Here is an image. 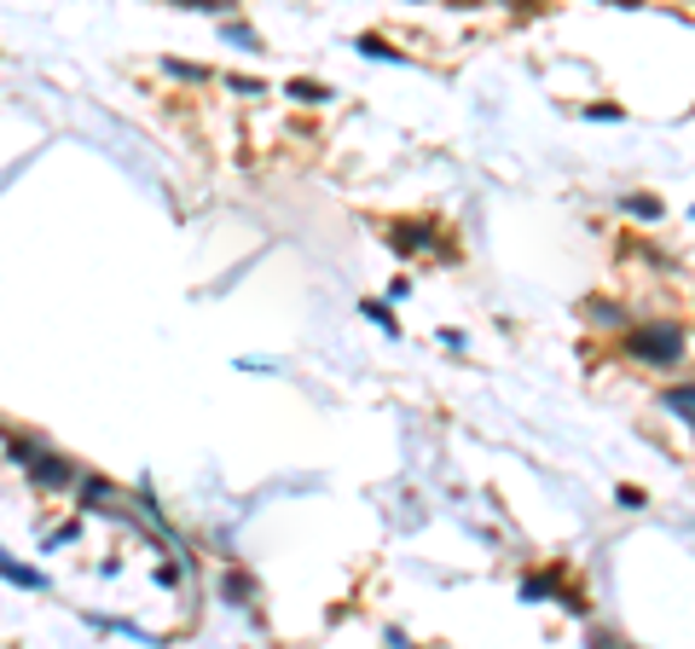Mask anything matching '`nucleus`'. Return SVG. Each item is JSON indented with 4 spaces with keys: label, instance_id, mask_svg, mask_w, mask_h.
Masks as SVG:
<instances>
[{
    "label": "nucleus",
    "instance_id": "f257e3e1",
    "mask_svg": "<svg viewBox=\"0 0 695 649\" xmlns=\"http://www.w3.org/2000/svg\"><path fill=\"white\" fill-rule=\"evenodd\" d=\"M626 354L638 365H656V372H672L684 360V331L672 319H649V324H631L626 331Z\"/></svg>",
    "mask_w": 695,
    "mask_h": 649
},
{
    "label": "nucleus",
    "instance_id": "f03ea898",
    "mask_svg": "<svg viewBox=\"0 0 695 649\" xmlns=\"http://www.w3.org/2000/svg\"><path fill=\"white\" fill-rule=\"evenodd\" d=\"M12 464H18V470H24L35 487H70V481H76V464L58 458V453H47V446H35V441H12Z\"/></svg>",
    "mask_w": 695,
    "mask_h": 649
},
{
    "label": "nucleus",
    "instance_id": "7ed1b4c3",
    "mask_svg": "<svg viewBox=\"0 0 695 649\" xmlns=\"http://www.w3.org/2000/svg\"><path fill=\"white\" fill-rule=\"evenodd\" d=\"M388 243H395L400 255H423V250L441 243V232L429 227V220H395V227H388Z\"/></svg>",
    "mask_w": 695,
    "mask_h": 649
},
{
    "label": "nucleus",
    "instance_id": "20e7f679",
    "mask_svg": "<svg viewBox=\"0 0 695 649\" xmlns=\"http://www.w3.org/2000/svg\"><path fill=\"white\" fill-rule=\"evenodd\" d=\"M0 580H12L18 592H47V574H41V568H30V562H12L7 551H0Z\"/></svg>",
    "mask_w": 695,
    "mask_h": 649
},
{
    "label": "nucleus",
    "instance_id": "39448f33",
    "mask_svg": "<svg viewBox=\"0 0 695 649\" xmlns=\"http://www.w3.org/2000/svg\"><path fill=\"white\" fill-rule=\"evenodd\" d=\"M580 314H585V324H597V331H620V324H626V308H620V301H608V296H591Z\"/></svg>",
    "mask_w": 695,
    "mask_h": 649
},
{
    "label": "nucleus",
    "instance_id": "423d86ee",
    "mask_svg": "<svg viewBox=\"0 0 695 649\" xmlns=\"http://www.w3.org/2000/svg\"><path fill=\"white\" fill-rule=\"evenodd\" d=\"M522 597H527V603L562 597V574H557V568H539V574H527V580H522Z\"/></svg>",
    "mask_w": 695,
    "mask_h": 649
},
{
    "label": "nucleus",
    "instance_id": "0eeeda50",
    "mask_svg": "<svg viewBox=\"0 0 695 649\" xmlns=\"http://www.w3.org/2000/svg\"><path fill=\"white\" fill-rule=\"evenodd\" d=\"M661 412H672L679 423H690V430H695V383H679V389H666V395H661Z\"/></svg>",
    "mask_w": 695,
    "mask_h": 649
},
{
    "label": "nucleus",
    "instance_id": "6e6552de",
    "mask_svg": "<svg viewBox=\"0 0 695 649\" xmlns=\"http://www.w3.org/2000/svg\"><path fill=\"white\" fill-rule=\"evenodd\" d=\"M284 93H290L296 105H301V99H308V105H331V88H324V81H301V76H296Z\"/></svg>",
    "mask_w": 695,
    "mask_h": 649
},
{
    "label": "nucleus",
    "instance_id": "1a4fd4ad",
    "mask_svg": "<svg viewBox=\"0 0 695 649\" xmlns=\"http://www.w3.org/2000/svg\"><path fill=\"white\" fill-rule=\"evenodd\" d=\"M220 592H227L232 608H243V603L255 597V580H250V574H227V580H220Z\"/></svg>",
    "mask_w": 695,
    "mask_h": 649
},
{
    "label": "nucleus",
    "instance_id": "9d476101",
    "mask_svg": "<svg viewBox=\"0 0 695 649\" xmlns=\"http://www.w3.org/2000/svg\"><path fill=\"white\" fill-rule=\"evenodd\" d=\"M626 215H638V220H661V197L631 192V197H626Z\"/></svg>",
    "mask_w": 695,
    "mask_h": 649
},
{
    "label": "nucleus",
    "instance_id": "9b49d317",
    "mask_svg": "<svg viewBox=\"0 0 695 649\" xmlns=\"http://www.w3.org/2000/svg\"><path fill=\"white\" fill-rule=\"evenodd\" d=\"M162 76H180V81H209L203 65H186V58H162Z\"/></svg>",
    "mask_w": 695,
    "mask_h": 649
},
{
    "label": "nucleus",
    "instance_id": "f8f14e48",
    "mask_svg": "<svg viewBox=\"0 0 695 649\" xmlns=\"http://www.w3.org/2000/svg\"><path fill=\"white\" fill-rule=\"evenodd\" d=\"M360 53H365V58H377V65H400V53H395V47H383L377 35H365V41H360Z\"/></svg>",
    "mask_w": 695,
    "mask_h": 649
},
{
    "label": "nucleus",
    "instance_id": "ddd939ff",
    "mask_svg": "<svg viewBox=\"0 0 695 649\" xmlns=\"http://www.w3.org/2000/svg\"><path fill=\"white\" fill-rule=\"evenodd\" d=\"M227 41H232L238 53H261V35H255V30H243V24H227Z\"/></svg>",
    "mask_w": 695,
    "mask_h": 649
},
{
    "label": "nucleus",
    "instance_id": "4468645a",
    "mask_svg": "<svg viewBox=\"0 0 695 649\" xmlns=\"http://www.w3.org/2000/svg\"><path fill=\"white\" fill-rule=\"evenodd\" d=\"M180 7H192V12H220V18H227V12H238V0H180Z\"/></svg>",
    "mask_w": 695,
    "mask_h": 649
},
{
    "label": "nucleus",
    "instance_id": "2eb2a0df",
    "mask_svg": "<svg viewBox=\"0 0 695 649\" xmlns=\"http://www.w3.org/2000/svg\"><path fill=\"white\" fill-rule=\"evenodd\" d=\"M365 319H377V324H383V331H395V314H388V308H383V301H365Z\"/></svg>",
    "mask_w": 695,
    "mask_h": 649
},
{
    "label": "nucleus",
    "instance_id": "dca6fc26",
    "mask_svg": "<svg viewBox=\"0 0 695 649\" xmlns=\"http://www.w3.org/2000/svg\"><path fill=\"white\" fill-rule=\"evenodd\" d=\"M620 504L626 511H643V487H620Z\"/></svg>",
    "mask_w": 695,
    "mask_h": 649
},
{
    "label": "nucleus",
    "instance_id": "f3484780",
    "mask_svg": "<svg viewBox=\"0 0 695 649\" xmlns=\"http://www.w3.org/2000/svg\"><path fill=\"white\" fill-rule=\"evenodd\" d=\"M76 539V522H65V527H53V534H47V545H70Z\"/></svg>",
    "mask_w": 695,
    "mask_h": 649
},
{
    "label": "nucleus",
    "instance_id": "a211bd4d",
    "mask_svg": "<svg viewBox=\"0 0 695 649\" xmlns=\"http://www.w3.org/2000/svg\"><path fill=\"white\" fill-rule=\"evenodd\" d=\"M499 7H504V0H499Z\"/></svg>",
    "mask_w": 695,
    "mask_h": 649
}]
</instances>
